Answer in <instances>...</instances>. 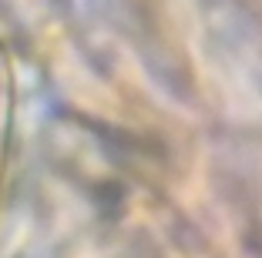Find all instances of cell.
Here are the masks:
<instances>
[{"mask_svg":"<svg viewBox=\"0 0 262 258\" xmlns=\"http://www.w3.org/2000/svg\"><path fill=\"white\" fill-rule=\"evenodd\" d=\"M10 124H14V74H10L7 51L0 44V191H4V175H7Z\"/></svg>","mask_w":262,"mask_h":258,"instance_id":"obj_1","label":"cell"}]
</instances>
